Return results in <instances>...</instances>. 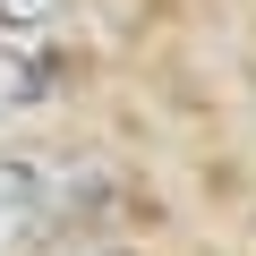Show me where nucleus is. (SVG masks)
I'll return each instance as SVG.
<instances>
[{
  "label": "nucleus",
  "mask_w": 256,
  "mask_h": 256,
  "mask_svg": "<svg viewBox=\"0 0 256 256\" xmlns=\"http://www.w3.org/2000/svg\"><path fill=\"white\" fill-rule=\"evenodd\" d=\"M34 230H43V171L0 154V256H26Z\"/></svg>",
  "instance_id": "1"
},
{
  "label": "nucleus",
  "mask_w": 256,
  "mask_h": 256,
  "mask_svg": "<svg viewBox=\"0 0 256 256\" xmlns=\"http://www.w3.org/2000/svg\"><path fill=\"white\" fill-rule=\"evenodd\" d=\"M34 86H43V77H34V60H18L9 43H0V111H18V102H34Z\"/></svg>",
  "instance_id": "2"
},
{
  "label": "nucleus",
  "mask_w": 256,
  "mask_h": 256,
  "mask_svg": "<svg viewBox=\"0 0 256 256\" xmlns=\"http://www.w3.org/2000/svg\"><path fill=\"white\" fill-rule=\"evenodd\" d=\"M60 0H0V26H52Z\"/></svg>",
  "instance_id": "3"
},
{
  "label": "nucleus",
  "mask_w": 256,
  "mask_h": 256,
  "mask_svg": "<svg viewBox=\"0 0 256 256\" xmlns=\"http://www.w3.org/2000/svg\"><path fill=\"white\" fill-rule=\"evenodd\" d=\"M77 256H111V248H77Z\"/></svg>",
  "instance_id": "4"
}]
</instances>
